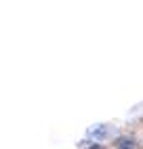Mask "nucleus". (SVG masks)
Instances as JSON below:
<instances>
[{"label": "nucleus", "mask_w": 143, "mask_h": 149, "mask_svg": "<svg viewBox=\"0 0 143 149\" xmlns=\"http://www.w3.org/2000/svg\"><path fill=\"white\" fill-rule=\"evenodd\" d=\"M90 149H101V147H97V145H95V147H90Z\"/></svg>", "instance_id": "nucleus-2"}, {"label": "nucleus", "mask_w": 143, "mask_h": 149, "mask_svg": "<svg viewBox=\"0 0 143 149\" xmlns=\"http://www.w3.org/2000/svg\"><path fill=\"white\" fill-rule=\"evenodd\" d=\"M118 147L120 149H135V143H132L130 139H122V141L118 143Z\"/></svg>", "instance_id": "nucleus-1"}]
</instances>
